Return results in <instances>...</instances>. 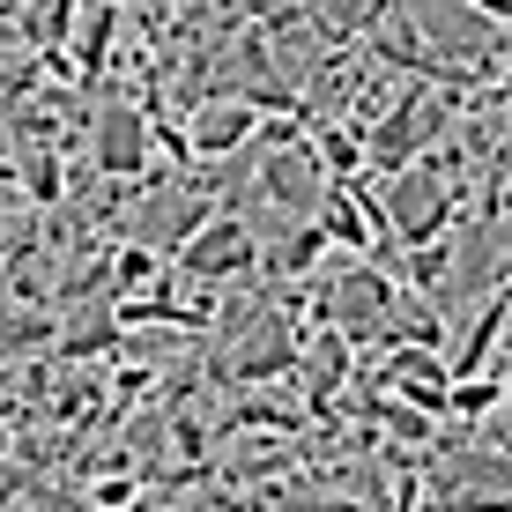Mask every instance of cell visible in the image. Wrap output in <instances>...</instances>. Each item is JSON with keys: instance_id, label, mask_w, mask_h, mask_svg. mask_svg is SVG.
<instances>
[{"instance_id": "1", "label": "cell", "mask_w": 512, "mask_h": 512, "mask_svg": "<svg viewBox=\"0 0 512 512\" xmlns=\"http://www.w3.org/2000/svg\"><path fill=\"white\" fill-rule=\"evenodd\" d=\"M253 268H260V231L245 216H216L179 253V282H208V290H223V282H238V275H253Z\"/></svg>"}, {"instance_id": "2", "label": "cell", "mask_w": 512, "mask_h": 512, "mask_svg": "<svg viewBox=\"0 0 512 512\" xmlns=\"http://www.w3.org/2000/svg\"><path fill=\"white\" fill-rule=\"evenodd\" d=\"M149 149H156V134H149V112L141 104H97L90 112V164H97V179H141L149 171Z\"/></svg>"}, {"instance_id": "3", "label": "cell", "mask_w": 512, "mask_h": 512, "mask_svg": "<svg viewBox=\"0 0 512 512\" xmlns=\"http://www.w3.org/2000/svg\"><path fill=\"white\" fill-rule=\"evenodd\" d=\"M260 127H268L260 104H245V97H201V104H193V127H186V149H193V164H216V156L253 149Z\"/></svg>"}, {"instance_id": "4", "label": "cell", "mask_w": 512, "mask_h": 512, "mask_svg": "<svg viewBox=\"0 0 512 512\" xmlns=\"http://www.w3.org/2000/svg\"><path fill=\"white\" fill-rule=\"evenodd\" d=\"M253 512H364V505H349L342 490H312V483H282V490H268Z\"/></svg>"}]
</instances>
